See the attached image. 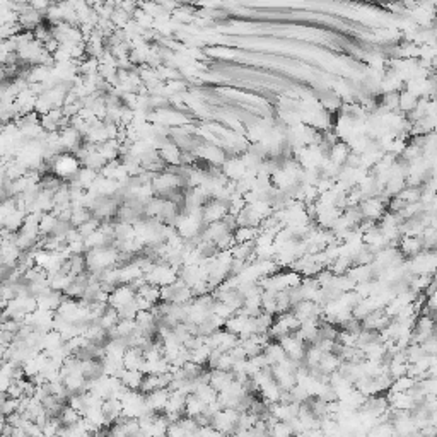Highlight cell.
<instances>
[{
    "instance_id": "cell-5",
    "label": "cell",
    "mask_w": 437,
    "mask_h": 437,
    "mask_svg": "<svg viewBox=\"0 0 437 437\" xmlns=\"http://www.w3.org/2000/svg\"><path fill=\"white\" fill-rule=\"evenodd\" d=\"M207 407H209V405H207L203 400H200L197 394H190V396L186 398V417H192V418L200 417L202 414H205Z\"/></svg>"
},
{
    "instance_id": "cell-3",
    "label": "cell",
    "mask_w": 437,
    "mask_h": 437,
    "mask_svg": "<svg viewBox=\"0 0 437 437\" xmlns=\"http://www.w3.org/2000/svg\"><path fill=\"white\" fill-rule=\"evenodd\" d=\"M103 414L106 417V424L113 425L114 422H118L123 417V403L118 398H109L103 403Z\"/></svg>"
},
{
    "instance_id": "cell-7",
    "label": "cell",
    "mask_w": 437,
    "mask_h": 437,
    "mask_svg": "<svg viewBox=\"0 0 437 437\" xmlns=\"http://www.w3.org/2000/svg\"><path fill=\"white\" fill-rule=\"evenodd\" d=\"M166 437H188V432L185 431V427H183L178 420V422H173V424L169 425Z\"/></svg>"
},
{
    "instance_id": "cell-1",
    "label": "cell",
    "mask_w": 437,
    "mask_h": 437,
    "mask_svg": "<svg viewBox=\"0 0 437 437\" xmlns=\"http://www.w3.org/2000/svg\"><path fill=\"white\" fill-rule=\"evenodd\" d=\"M137 299V290L130 285V284H123V285H118L113 292L109 294V306L114 307V309H120V307L127 306V304L133 303Z\"/></svg>"
},
{
    "instance_id": "cell-4",
    "label": "cell",
    "mask_w": 437,
    "mask_h": 437,
    "mask_svg": "<svg viewBox=\"0 0 437 437\" xmlns=\"http://www.w3.org/2000/svg\"><path fill=\"white\" fill-rule=\"evenodd\" d=\"M144 376H145V374L142 372V371L125 369L123 372H121V376H120V381L123 383L125 388H128V390L138 391V390H140L142 381H144Z\"/></svg>"
},
{
    "instance_id": "cell-6",
    "label": "cell",
    "mask_w": 437,
    "mask_h": 437,
    "mask_svg": "<svg viewBox=\"0 0 437 437\" xmlns=\"http://www.w3.org/2000/svg\"><path fill=\"white\" fill-rule=\"evenodd\" d=\"M81 420H82V415L79 414L77 410H74L72 407H68V405L64 408V412H62V415H60V422L64 425H75Z\"/></svg>"
},
{
    "instance_id": "cell-2",
    "label": "cell",
    "mask_w": 437,
    "mask_h": 437,
    "mask_svg": "<svg viewBox=\"0 0 437 437\" xmlns=\"http://www.w3.org/2000/svg\"><path fill=\"white\" fill-rule=\"evenodd\" d=\"M171 396V391L168 388H161V390H155L152 393L145 394V401H147V407L152 414H162L168 405V400Z\"/></svg>"
}]
</instances>
